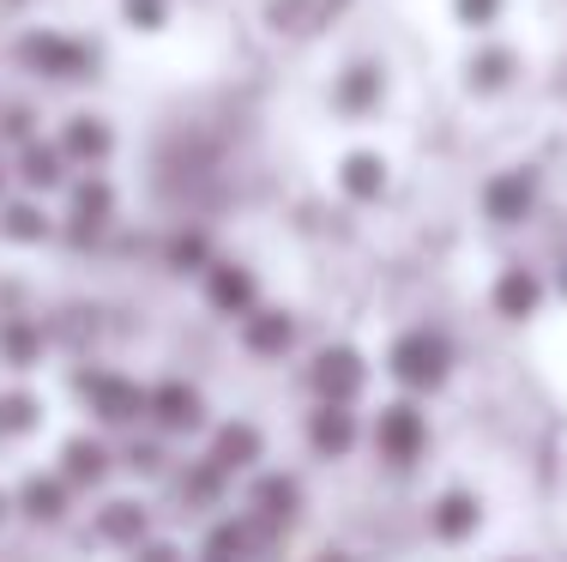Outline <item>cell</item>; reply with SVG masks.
<instances>
[{
	"mask_svg": "<svg viewBox=\"0 0 567 562\" xmlns=\"http://www.w3.org/2000/svg\"><path fill=\"white\" fill-rule=\"evenodd\" d=\"M79 170L66 164V152H61V140H24L19 152H12V187L19 194H37V200H49V194H66V182H73Z\"/></svg>",
	"mask_w": 567,
	"mask_h": 562,
	"instance_id": "cell-11",
	"label": "cell"
},
{
	"mask_svg": "<svg viewBox=\"0 0 567 562\" xmlns=\"http://www.w3.org/2000/svg\"><path fill=\"white\" fill-rule=\"evenodd\" d=\"M332 176H339V194L350 200V206H381L386 187H393V164H386L374 145H350Z\"/></svg>",
	"mask_w": 567,
	"mask_h": 562,
	"instance_id": "cell-20",
	"label": "cell"
},
{
	"mask_svg": "<svg viewBox=\"0 0 567 562\" xmlns=\"http://www.w3.org/2000/svg\"><path fill=\"white\" fill-rule=\"evenodd\" d=\"M477 206H483V218H489L495 231H525V224L537 218V206H544V176L525 170V164L495 170V176L483 182Z\"/></svg>",
	"mask_w": 567,
	"mask_h": 562,
	"instance_id": "cell-8",
	"label": "cell"
},
{
	"mask_svg": "<svg viewBox=\"0 0 567 562\" xmlns=\"http://www.w3.org/2000/svg\"><path fill=\"white\" fill-rule=\"evenodd\" d=\"M483 532V497L477 490H441L429 502V539L435 544H465Z\"/></svg>",
	"mask_w": 567,
	"mask_h": 562,
	"instance_id": "cell-24",
	"label": "cell"
},
{
	"mask_svg": "<svg viewBox=\"0 0 567 562\" xmlns=\"http://www.w3.org/2000/svg\"><path fill=\"white\" fill-rule=\"evenodd\" d=\"M549 290H556V297L567 303V254H561V260H556V278H549Z\"/></svg>",
	"mask_w": 567,
	"mask_h": 562,
	"instance_id": "cell-33",
	"label": "cell"
},
{
	"mask_svg": "<svg viewBox=\"0 0 567 562\" xmlns=\"http://www.w3.org/2000/svg\"><path fill=\"white\" fill-rule=\"evenodd\" d=\"M206 423H212V406H206V394H199L194 381L164 375V381L145 387V430L175 441V436H199Z\"/></svg>",
	"mask_w": 567,
	"mask_h": 562,
	"instance_id": "cell-7",
	"label": "cell"
},
{
	"mask_svg": "<svg viewBox=\"0 0 567 562\" xmlns=\"http://www.w3.org/2000/svg\"><path fill=\"white\" fill-rule=\"evenodd\" d=\"M61 152H66V164L73 170H103L115 157V122L110 115H97V110H73L61 122Z\"/></svg>",
	"mask_w": 567,
	"mask_h": 562,
	"instance_id": "cell-18",
	"label": "cell"
},
{
	"mask_svg": "<svg viewBox=\"0 0 567 562\" xmlns=\"http://www.w3.org/2000/svg\"><path fill=\"white\" fill-rule=\"evenodd\" d=\"M43 357H49V327H43V315H0V364H7L12 375H31V369H43Z\"/></svg>",
	"mask_w": 567,
	"mask_h": 562,
	"instance_id": "cell-25",
	"label": "cell"
},
{
	"mask_svg": "<svg viewBox=\"0 0 567 562\" xmlns=\"http://www.w3.org/2000/svg\"><path fill=\"white\" fill-rule=\"evenodd\" d=\"M315 562H362V556H350V551H320Z\"/></svg>",
	"mask_w": 567,
	"mask_h": 562,
	"instance_id": "cell-34",
	"label": "cell"
},
{
	"mask_svg": "<svg viewBox=\"0 0 567 562\" xmlns=\"http://www.w3.org/2000/svg\"><path fill=\"white\" fill-rule=\"evenodd\" d=\"M369 448H374V460H386L393 472H411V466L429 453L423 406H416V399H386V406L374 411V423H369Z\"/></svg>",
	"mask_w": 567,
	"mask_h": 562,
	"instance_id": "cell-5",
	"label": "cell"
},
{
	"mask_svg": "<svg viewBox=\"0 0 567 562\" xmlns=\"http://www.w3.org/2000/svg\"><path fill=\"white\" fill-rule=\"evenodd\" d=\"M127 562H194V556H187L175 539H157V532H152V539H145L140 551H127Z\"/></svg>",
	"mask_w": 567,
	"mask_h": 562,
	"instance_id": "cell-32",
	"label": "cell"
},
{
	"mask_svg": "<svg viewBox=\"0 0 567 562\" xmlns=\"http://www.w3.org/2000/svg\"><path fill=\"white\" fill-rule=\"evenodd\" d=\"M115 453H121V466H127L133 478H169V441L157 436V430H145V436L133 430Z\"/></svg>",
	"mask_w": 567,
	"mask_h": 562,
	"instance_id": "cell-29",
	"label": "cell"
},
{
	"mask_svg": "<svg viewBox=\"0 0 567 562\" xmlns=\"http://www.w3.org/2000/svg\"><path fill=\"white\" fill-rule=\"evenodd\" d=\"M302 508H308V490L296 472H254V484H248V514L254 520L290 532L296 520H302Z\"/></svg>",
	"mask_w": 567,
	"mask_h": 562,
	"instance_id": "cell-16",
	"label": "cell"
},
{
	"mask_svg": "<svg viewBox=\"0 0 567 562\" xmlns=\"http://www.w3.org/2000/svg\"><path fill=\"white\" fill-rule=\"evenodd\" d=\"M12 61L37 79V85H91L103 73V55L91 37H73V31H55V24H37L12 43Z\"/></svg>",
	"mask_w": 567,
	"mask_h": 562,
	"instance_id": "cell-1",
	"label": "cell"
},
{
	"mask_svg": "<svg viewBox=\"0 0 567 562\" xmlns=\"http://www.w3.org/2000/svg\"><path fill=\"white\" fill-rule=\"evenodd\" d=\"M513 79H519V55L507 43H477L465 55V91H477V98H507Z\"/></svg>",
	"mask_w": 567,
	"mask_h": 562,
	"instance_id": "cell-26",
	"label": "cell"
},
{
	"mask_svg": "<svg viewBox=\"0 0 567 562\" xmlns=\"http://www.w3.org/2000/svg\"><path fill=\"white\" fill-rule=\"evenodd\" d=\"M115 466H121V453H115L110 436H103V430H79V436L61 441V466H55V472L73 490H103L115 478Z\"/></svg>",
	"mask_w": 567,
	"mask_h": 562,
	"instance_id": "cell-12",
	"label": "cell"
},
{
	"mask_svg": "<svg viewBox=\"0 0 567 562\" xmlns=\"http://www.w3.org/2000/svg\"><path fill=\"white\" fill-rule=\"evenodd\" d=\"M549 303V278L537 273L532 260H507L502 273H495V285H489V309L502 315V320H532L537 309Z\"/></svg>",
	"mask_w": 567,
	"mask_h": 562,
	"instance_id": "cell-15",
	"label": "cell"
},
{
	"mask_svg": "<svg viewBox=\"0 0 567 562\" xmlns=\"http://www.w3.org/2000/svg\"><path fill=\"white\" fill-rule=\"evenodd\" d=\"M0 7H31V0H0Z\"/></svg>",
	"mask_w": 567,
	"mask_h": 562,
	"instance_id": "cell-37",
	"label": "cell"
},
{
	"mask_svg": "<svg viewBox=\"0 0 567 562\" xmlns=\"http://www.w3.org/2000/svg\"><path fill=\"white\" fill-rule=\"evenodd\" d=\"M386 61L381 55H357V61H344L339 73H332V85H327V103H332V115H344V122H369V115H381L386 110Z\"/></svg>",
	"mask_w": 567,
	"mask_h": 562,
	"instance_id": "cell-9",
	"label": "cell"
},
{
	"mask_svg": "<svg viewBox=\"0 0 567 562\" xmlns=\"http://www.w3.org/2000/svg\"><path fill=\"white\" fill-rule=\"evenodd\" d=\"M121 19H127V31L157 37L175 19V0H121Z\"/></svg>",
	"mask_w": 567,
	"mask_h": 562,
	"instance_id": "cell-30",
	"label": "cell"
},
{
	"mask_svg": "<svg viewBox=\"0 0 567 562\" xmlns=\"http://www.w3.org/2000/svg\"><path fill=\"white\" fill-rule=\"evenodd\" d=\"M169 490H175V502H182V514H199V520H218L224 502H229V478L206 460V453L187 460V466H169Z\"/></svg>",
	"mask_w": 567,
	"mask_h": 562,
	"instance_id": "cell-17",
	"label": "cell"
},
{
	"mask_svg": "<svg viewBox=\"0 0 567 562\" xmlns=\"http://www.w3.org/2000/svg\"><path fill=\"white\" fill-rule=\"evenodd\" d=\"M212 260H218V248H212V236L199 231V224H182V231H175L169 243H164V266H169L175 278H187V273L199 278Z\"/></svg>",
	"mask_w": 567,
	"mask_h": 562,
	"instance_id": "cell-28",
	"label": "cell"
},
{
	"mask_svg": "<svg viewBox=\"0 0 567 562\" xmlns=\"http://www.w3.org/2000/svg\"><path fill=\"white\" fill-rule=\"evenodd\" d=\"M7 514H12V497H7V490H0V527H7Z\"/></svg>",
	"mask_w": 567,
	"mask_h": 562,
	"instance_id": "cell-35",
	"label": "cell"
},
{
	"mask_svg": "<svg viewBox=\"0 0 567 562\" xmlns=\"http://www.w3.org/2000/svg\"><path fill=\"white\" fill-rule=\"evenodd\" d=\"M194 562H218V556H194Z\"/></svg>",
	"mask_w": 567,
	"mask_h": 562,
	"instance_id": "cell-38",
	"label": "cell"
},
{
	"mask_svg": "<svg viewBox=\"0 0 567 562\" xmlns=\"http://www.w3.org/2000/svg\"><path fill=\"white\" fill-rule=\"evenodd\" d=\"M91 539L110 551H140L152 539V502L145 497H103L91 508Z\"/></svg>",
	"mask_w": 567,
	"mask_h": 562,
	"instance_id": "cell-14",
	"label": "cell"
},
{
	"mask_svg": "<svg viewBox=\"0 0 567 562\" xmlns=\"http://www.w3.org/2000/svg\"><path fill=\"white\" fill-rule=\"evenodd\" d=\"M73 497L79 490L66 484L61 472H31L19 490H12V514H24L31 527H61L73 514Z\"/></svg>",
	"mask_w": 567,
	"mask_h": 562,
	"instance_id": "cell-23",
	"label": "cell"
},
{
	"mask_svg": "<svg viewBox=\"0 0 567 562\" xmlns=\"http://www.w3.org/2000/svg\"><path fill=\"white\" fill-rule=\"evenodd\" d=\"M308 453L315 460H350L357 453V441H362V418H357V406H315L308 411Z\"/></svg>",
	"mask_w": 567,
	"mask_h": 562,
	"instance_id": "cell-22",
	"label": "cell"
},
{
	"mask_svg": "<svg viewBox=\"0 0 567 562\" xmlns=\"http://www.w3.org/2000/svg\"><path fill=\"white\" fill-rule=\"evenodd\" d=\"M199 297H206L212 315L224 320H248L254 309H260V273H254L248 260H229V254H218V260L199 273Z\"/></svg>",
	"mask_w": 567,
	"mask_h": 562,
	"instance_id": "cell-10",
	"label": "cell"
},
{
	"mask_svg": "<svg viewBox=\"0 0 567 562\" xmlns=\"http://www.w3.org/2000/svg\"><path fill=\"white\" fill-rule=\"evenodd\" d=\"M302 381H308V394H315V406H357V399L369 394V357H362L357 345L332 339L308 357Z\"/></svg>",
	"mask_w": 567,
	"mask_h": 562,
	"instance_id": "cell-6",
	"label": "cell"
},
{
	"mask_svg": "<svg viewBox=\"0 0 567 562\" xmlns=\"http://www.w3.org/2000/svg\"><path fill=\"white\" fill-rule=\"evenodd\" d=\"M115 182L103 176V170H79L73 182H66V218H61V236L73 248H97L103 236H110L115 224Z\"/></svg>",
	"mask_w": 567,
	"mask_h": 562,
	"instance_id": "cell-4",
	"label": "cell"
},
{
	"mask_svg": "<svg viewBox=\"0 0 567 562\" xmlns=\"http://www.w3.org/2000/svg\"><path fill=\"white\" fill-rule=\"evenodd\" d=\"M61 236V218L37 194H7L0 200V243L7 248H43Z\"/></svg>",
	"mask_w": 567,
	"mask_h": 562,
	"instance_id": "cell-21",
	"label": "cell"
},
{
	"mask_svg": "<svg viewBox=\"0 0 567 562\" xmlns=\"http://www.w3.org/2000/svg\"><path fill=\"white\" fill-rule=\"evenodd\" d=\"M236 339L254 364H284L296 351V315L278 309V303H260L248 320H236Z\"/></svg>",
	"mask_w": 567,
	"mask_h": 562,
	"instance_id": "cell-19",
	"label": "cell"
},
{
	"mask_svg": "<svg viewBox=\"0 0 567 562\" xmlns=\"http://www.w3.org/2000/svg\"><path fill=\"white\" fill-rule=\"evenodd\" d=\"M43 394H31V387H0V441H31L43 430Z\"/></svg>",
	"mask_w": 567,
	"mask_h": 562,
	"instance_id": "cell-27",
	"label": "cell"
},
{
	"mask_svg": "<svg viewBox=\"0 0 567 562\" xmlns=\"http://www.w3.org/2000/svg\"><path fill=\"white\" fill-rule=\"evenodd\" d=\"M73 399L97 430H140L145 423V381L115 364H79L73 369Z\"/></svg>",
	"mask_w": 567,
	"mask_h": 562,
	"instance_id": "cell-2",
	"label": "cell"
},
{
	"mask_svg": "<svg viewBox=\"0 0 567 562\" xmlns=\"http://www.w3.org/2000/svg\"><path fill=\"white\" fill-rule=\"evenodd\" d=\"M453 19L465 24V31H489V24L502 19V0H453Z\"/></svg>",
	"mask_w": 567,
	"mask_h": 562,
	"instance_id": "cell-31",
	"label": "cell"
},
{
	"mask_svg": "<svg viewBox=\"0 0 567 562\" xmlns=\"http://www.w3.org/2000/svg\"><path fill=\"white\" fill-rule=\"evenodd\" d=\"M7 187H12V170H7V164H0V200H7Z\"/></svg>",
	"mask_w": 567,
	"mask_h": 562,
	"instance_id": "cell-36",
	"label": "cell"
},
{
	"mask_svg": "<svg viewBox=\"0 0 567 562\" xmlns=\"http://www.w3.org/2000/svg\"><path fill=\"white\" fill-rule=\"evenodd\" d=\"M206 460L218 466L224 478H254V472H260V460H266V436H260V423H248V418H224V423H212V436H206Z\"/></svg>",
	"mask_w": 567,
	"mask_h": 562,
	"instance_id": "cell-13",
	"label": "cell"
},
{
	"mask_svg": "<svg viewBox=\"0 0 567 562\" xmlns=\"http://www.w3.org/2000/svg\"><path fill=\"white\" fill-rule=\"evenodd\" d=\"M453 339L441 327H404L393 345H386V375L404 399H429L453 381Z\"/></svg>",
	"mask_w": 567,
	"mask_h": 562,
	"instance_id": "cell-3",
	"label": "cell"
}]
</instances>
